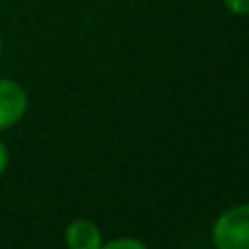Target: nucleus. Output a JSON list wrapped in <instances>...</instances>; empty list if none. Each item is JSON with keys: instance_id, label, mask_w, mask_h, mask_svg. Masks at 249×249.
Masks as SVG:
<instances>
[{"instance_id": "nucleus-3", "label": "nucleus", "mask_w": 249, "mask_h": 249, "mask_svg": "<svg viewBox=\"0 0 249 249\" xmlns=\"http://www.w3.org/2000/svg\"><path fill=\"white\" fill-rule=\"evenodd\" d=\"M66 245H68V249H99L101 230L92 221H72L66 230Z\"/></svg>"}, {"instance_id": "nucleus-1", "label": "nucleus", "mask_w": 249, "mask_h": 249, "mask_svg": "<svg viewBox=\"0 0 249 249\" xmlns=\"http://www.w3.org/2000/svg\"><path fill=\"white\" fill-rule=\"evenodd\" d=\"M216 249H249V203L225 210L212 225Z\"/></svg>"}, {"instance_id": "nucleus-4", "label": "nucleus", "mask_w": 249, "mask_h": 249, "mask_svg": "<svg viewBox=\"0 0 249 249\" xmlns=\"http://www.w3.org/2000/svg\"><path fill=\"white\" fill-rule=\"evenodd\" d=\"M99 249H146L144 243L136 241V238H118V241H112L107 245H101Z\"/></svg>"}, {"instance_id": "nucleus-6", "label": "nucleus", "mask_w": 249, "mask_h": 249, "mask_svg": "<svg viewBox=\"0 0 249 249\" xmlns=\"http://www.w3.org/2000/svg\"><path fill=\"white\" fill-rule=\"evenodd\" d=\"M7 166H9V153H7V146L0 142V175L7 171Z\"/></svg>"}, {"instance_id": "nucleus-7", "label": "nucleus", "mask_w": 249, "mask_h": 249, "mask_svg": "<svg viewBox=\"0 0 249 249\" xmlns=\"http://www.w3.org/2000/svg\"><path fill=\"white\" fill-rule=\"evenodd\" d=\"M0 53H2V44H0Z\"/></svg>"}, {"instance_id": "nucleus-2", "label": "nucleus", "mask_w": 249, "mask_h": 249, "mask_svg": "<svg viewBox=\"0 0 249 249\" xmlns=\"http://www.w3.org/2000/svg\"><path fill=\"white\" fill-rule=\"evenodd\" d=\"M26 92L9 79H0V129L16 124L26 112Z\"/></svg>"}, {"instance_id": "nucleus-5", "label": "nucleus", "mask_w": 249, "mask_h": 249, "mask_svg": "<svg viewBox=\"0 0 249 249\" xmlns=\"http://www.w3.org/2000/svg\"><path fill=\"white\" fill-rule=\"evenodd\" d=\"M223 2L236 16H249V0H223Z\"/></svg>"}]
</instances>
